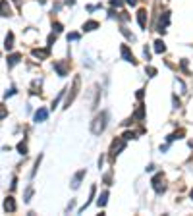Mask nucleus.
Masks as SVG:
<instances>
[{
    "mask_svg": "<svg viewBox=\"0 0 193 216\" xmlns=\"http://www.w3.org/2000/svg\"><path fill=\"white\" fill-rule=\"evenodd\" d=\"M106 122H108V112H100V114L95 116V120L91 122V131L93 135H100L106 129Z\"/></svg>",
    "mask_w": 193,
    "mask_h": 216,
    "instance_id": "1",
    "label": "nucleus"
},
{
    "mask_svg": "<svg viewBox=\"0 0 193 216\" xmlns=\"http://www.w3.org/2000/svg\"><path fill=\"white\" fill-rule=\"evenodd\" d=\"M79 85H81V79H79V75H75V79H74V85H72L70 93H68V97H66L64 108H70V106H72V102L75 100V97H77V93H79Z\"/></svg>",
    "mask_w": 193,
    "mask_h": 216,
    "instance_id": "2",
    "label": "nucleus"
},
{
    "mask_svg": "<svg viewBox=\"0 0 193 216\" xmlns=\"http://www.w3.org/2000/svg\"><path fill=\"white\" fill-rule=\"evenodd\" d=\"M151 185H153V189H155V193L156 195H162V193L166 191V183H164V174L162 172H158L153 179H151Z\"/></svg>",
    "mask_w": 193,
    "mask_h": 216,
    "instance_id": "3",
    "label": "nucleus"
},
{
    "mask_svg": "<svg viewBox=\"0 0 193 216\" xmlns=\"http://www.w3.org/2000/svg\"><path fill=\"white\" fill-rule=\"evenodd\" d=\"M124 147H126V139H114L112 141V145H110V160H114V158L124 151Z\"/></svg>",
    "mask_w": 193,
    "mask_h": 216,
    "instance_id": "4",
    "label": "nucleus"
},
{
    "mask_svg": "<svg viewBox=\"0 0 193 216\" xmlns=\"http://www.w3.org/2000/svg\"><path fill=\"white\" fill-rule=\"evenodd\" d=\"M120 52H122V58L124 60H126V62H130V64H137V60H135V56H133V52L130 50V47H128V44H122V47H120Z\"/></svg>",
    "mask_w": 193,
    "mask_h": 216,
    "instance_id": "5",
    "label": "nucleus"
},
{
    "mask_svg": "<svg viewBox=\"0 0 193 216\" xmlns=\"http://www.w3.org/2000/svg\"><path fill=\"white\" fill-rule=\"evenodd\" d=\"M170 23V12H162L160 14V19H158V33H166V27Z\"/></svg>",
    "mask_w": 193,
    "mask_h": 216,
    "instance_id": "6",
    "label": "nucleus"
},
{
    "mask_svg": "<svg viewBox=\"0 0 193 216\" xmlns=\"http://www.w3.org/2000/svg\"><path fill=\"white\" fill-rule=\"evenodd\" d=\"M35 58H41V60H44V58H48L50 56V47H47V48H33V52H31Z\"/></svg>",
    "mask_w": 193,
    "mask_h": 216,
    "instance_id": "7",
    "label": "nucleus"
},
{
    "mask_svg": "<svg viewBox=\"0 0 193 216\" xmlns=\"http://www.w3.org/2000/svg\"><path fill=\"white\" fill-rule=\"evenodd\" d=\"M85 178V170H79V172L74 176V179H72V187L74 189H77L79 187V183H81V179Z\"/></svg>",
    "mask_w": 193,
    "mask_h": 216,
    "instance_id": "8",
    "label": "nucleus"
},
{
    "mask_svg": "<svg viewBox=\"0 0 193 216\" xmlns=\"http://www.w3.org/2000/svg\"><path fill=\"white\" fill-rule=\"evenodd\" d=\"M137 23H139L141 29L147 27V10H139L137 12Z\"/></svg>",
    "mask_w": 193,
    "mask_h": 216,
    "instance_id": "9",
    "label": "nucleus"
},
{
    "mask_svg": "<svg viewBox=\"0 0 193 216\" xmlns=\"http://www.w3.org/2000/svg\"><path fill=\"white\" fill-rule=\"evenodd\" d=\"M54 70H56V73H58L60 77L68 75V68H66V64H64V62H54Z\"/></svg>",
    "mask_w": 193,
    "mask_h": 216,
    "instance_id": "10",
    "label": "nucleus"
},
{
    "mask_svg": "<svg viewBox=\"0 0 193 216\" xmlns=\"http://www.w3.org/2000/svg\"><path fill=\"white\" fill-rule=\"evenodd\" d=\"M4 210H6V212H14V210H16V201H14V197H6V201H4Z\"/></svg>",
    "mask_w": 193,
    "mask_h": 216,
    "instance_id": "11",
    "label": "nucleus"
},
{
    "mask_svg": "<svg viewBox=\"0 0 193 216\" xmlns=\"http://www.w3.org/2000/svg\"><path fill=\"white\" fill-rule=\"evenodd\" d=\"M47 118H48V110L47 108H39L35 112V122H44Z\"/></svg>",
    "mask_w": 193,
    "mask_h": 216,
    "instance_id": "12",
    "label": "nucleus"
},
{
    "mask_svg": "<svg viewBox=\"0 0 193 216\" xmlns=\"http://www.w3.org/2000/svg\"><path fill=\"white\" fill-rule=\"evenodd\" d=\"M95 193H97V185H91V195H89V201H85V204H83L81 208H79V212H83V210L89 207V204L93 203V199H95Z\"/></svg>",
    "mask_w": 193,
    "mask_h": 216,
    "instance_id": "13",
    "label": "nucleus"
},
{
    "mask_svg": "<svg viewBox=\"0 0 193 216\" xmlns=\"http://www.w3.org/2000/svg\"><path fill=\"white\" fill-rule=\"evenodd\" d=\"M155 52H156V54H162V52H166V44H164V41H162V39L155 41Z\"/></svg>",
    "mask_w": 193,
    "mask_h": 216,
    "instance_id": "14",
    "label": "nucleus"
},
{
    "mask_svg": "<svg viewBox=\"0 0 193 216\" xmlns=\"http://www.w3.org/2000/svg\"><path fill=\"white\" fill-rule=\"evenodd\" d=\"M95 29H99V21H95V19L83 23V31H95Z\"/></svg>",
    "mask_w": 193,
    "mask_h": 216,
    "instance_id": "15",
    "label": "nucleus"
},
{
    "mask_svg": "<svg viewBox=\"0 0 193 216\" xmlns=\"http://www.w3.org/2000/svg\"><path fill=\"white\" fill-rule=\"evenodd\" d=\"M19 60H21V54H18V52H16V54H10V56H8V68L16 66Z\"/></svg>",
    "mask_w": 193,
    "mask_h": 216,
    "instance_id": "16",
    "label": "nucleus"
},
{
    "mask_svg": "<svg viewBox=\"0 0 193 216\" xmlns=\"http://www.w3.org/2000/svg\"><path fill=\"white\" fill-rule=\"evenodd\" d=\"M12 47H14V33H8L6 39H4V48H6V50H10Z\"/></svg>",
    "mask_w": 193,
    "mask_h": 216,
    "instance_id": "17",
    "label": "nucleus"
},
{
    "mask_svg": "<svg viewBox=\"0 0 193 216\" xmlns=\"http://www.w3.org/2000/svg\"><path fill=\"white\" fill-rule=\"evenodd\" d=\"M181 137H184V129H178V131H174L172 135H168V137H166V141H168V143H172V141L181 139Z\"/></svg>",
    "mask_w": 193,
    "mask_h": 216,
    "instance_id": "18",
    "label": "nucleus"
},
{
    "mask_svg": "<svg viewBox=\"0 0 193 216\" xmlns=\"http://www.w3.org/2000/svg\"><path fill=\"white\" fill-rule=\"evenodd\" d=\"M133 118H135V120H143V118H145V106H143V104L137 106V110H135Z\"/></svg>",
    "mask_w": 193,
    "mask_h": 216,
    "instance_id": "19",
    "label": "nucleus"
},
{
    "mask_svg": "<svg viewBox=\"0 0 193 216\" xmlns=\"http://www.w3.org/2000/svg\"><path fill=\"white\" fill-rule=\"evenodd\" d=\"M106 201H108V191H104V193H103V195H100V197H99V201H97V204H99V207H104V204H106Z\"/></svg>",
    "mask_w": 193,
    "mask_h": 216,
    "instance_id": "20",
    "label": "nucleus"
},
{
    "mask_svg": "<svg viewBox=\"0 0 193 216\" xmlns=\"http://www.w3.org/2000/svg\"><path fill=\"white\" fill-rule=\"evenodd\" d=\"M18 151H19V154H27V145H25V141H19V143H18Z\"/></svg>",
    "mask_w": 193,
    "mask_h": 216,
    "instance_id": "21",
    "label": "nucleus"
},
{
    "mask_svg": "<svg viewBox=\"0 0 193 216\" xmlns=\"http://www.w3.org/2000/svg\"><path fill=\"white\" fill-rule=\"evenodd\" d=\"M64 95H66V89H62L60 93H58V97H56V98L52 100V108H56V106H58V102H60V98H62Z\"/></svg>",
    "mask_w": 193,
    "mask_h": 216,
    "instance_id": "22",
    "label": "nucleus"
},
{
    "mask_svg": "<svg viewBox=\"0 0 193 216\" xmlns=\"http://www.w3.org/2000/svg\"><path fill=\"white\" fill-rule=\"evenodd\" d=\"M2 16H4V18L12 16V12H10V8H8V4H6V0H2Z\"/></svg>",
    "mask_w": 193,
    "mask_h": 216,
    "instance_id": "23",
    "label": "nucleus"
},
{
    "mask_svg": "<svg viewBox=\"0 0 193 216\" xmlns=\"http://www.w3.org/2000/svg\"><path fill=\"white\" fill-rule=\"evenodd\" d=\"M145 72H147V75H149V77H155V75H156V68L147 66V68H145Z\"/></svg>",
    "mask_w": 193,
    "mask_h": 216,
    "instance_id": "24",
    "label": "nucleus"
},
{
    "mask_svg": "<svg viewBox=\"0 0 193 216\" xmlns=\"http://www.w3.org/2000/svg\"><path fill=\"white\" fill-rule=\"evenodd\" d=\"M122 137L126 139V141H130V139H135V137H137V135H135V131H126V133L122 135Z\"/></svg>",
    "mask_w": 193,
    "mask_h": 216,
    "instance_id": "25",
    "label": "nucleus"
},
{
    "mask_svg": "<svg viewBox=\"0 0 193 216\" xmlns=\"http://www.w3.org/2000/svg\"><path fill=\"white\" fill-rule=\"evenodd\" d=\"M31 197H33V187H29V189L25 191V197H23V201H25V203H29V201H31Z\"/></svg>",
    "mask_w": 193,
    "mask_h": 216,
    "instance_id": "26",
    "label": "nucleus"
},
{
    "mask_svg": "<svg viewBox=\"0 0 193 216\" xmlns=\"http://www.w3.org/2000/svg\"><path fill=\"white\" fill-rule=\"evenodd\" d=\"M124 2H126V0H110V6H112V8H120Z\"/></svg>",
    "mask_w": 193,
    "mask_h": 216,
    "instance_id": "27",
    "label": "nucleus"
},
{
    "mask_svg": "<svg viewBox=\"0 0 193 216\" xmlns=\"http://www.w3.org/2000/svg\"><path fill=\"white\" fill-rule=\"evenodd\" d=\"M122 35H124V37H126V39H130V41H135V37L131 35V33H130L128 29H122Z\"/></svg>",
    "mask_w": 193,
    "mask_h": 216,
    "instance_id": "28",
    "label": "nucleus"
},
{
    "mask_svg": "<svg viewBox=\"0 0 193 216\" xmlns=\"http://www.w3.org/2000/svg\"><path fill=\"white\" fill-rule=\"evenodd\" d=\"M52 29H54V33H62V23H58V21H56V23H52Z\"/></svg>",
    "mask_w": 193,
    "mask_h": 216,
    "instance_id": "29",
    "label": "nucleus"
},
{
    "mask_svg": "<svg viewBox=\"0 0 193 216\" xmlns=\"http://www.w3.org/2000/svg\"><path fill=\"white\" fill-rule=\"evenodd\" d=\"M104 183H106V185H112V172L104 174Z\"/></svg>",
    "mask_w": 193,
    "mask_h": 216,
    "instance_id": "30",
    "label": "nucleus"
},
{
    "mask_svg": "<svg viewBox=\"0 0 193 216\" xmlns=\"http://www.w3.org/2000/svg\"><path fill=\"white\" fill-rule=\"evenodd\" d=\"M79 33H70V35H68V41H79Z\"/></svg>",
    "mask_w": 193,
    "mask_h": 216,
    "instance_id": "31",
    "label": "nucleus"
},
{
    "mask_svg": "<svg viewBox=\"0 0 193 216\" xmlns=\"http://www.w3.org/2000/svg\"><path fill=\"white\" fill-rule=\"evenodd\" d=\"M143 56H145V60H151V52H149V48H143Z\"/></svg>",
    "mask_w": 193,
    "mask_h": 216,
    "instance_id": "32",
    "label": "nucleus"
},
{
    "mask_svg": "<svg viewBox=\"0 0 193 216\" xmlns=\"http://www.w3.org/2000/svg\"><path fill=\"white\" fill-rule=\"evenodd\" d=\"M172 102H174V108H180V106H181V104H180V98H178L176 95L172 97Z\"/></svg>",
    "mask_w": 193,
    "mask_h": 216,
    "instance_id": "33",
    "label": "nucleus"
},
{
    "mask_svg": "<svg viewBox=\"0 0 193 216\" xmlns=\"http://www.w3.org/2000/svg\"><path fill=\"white\" fill-rule=\"evenodd\" d=\"M135 97H137L139 100H143V97H145V91H143V89H139L137 93H135Z\"/></svg>",
    "mask_w": 193,
    "mask_h": 216,
    "instance_id": "34",
    "label": "nucleus"
},
{
    "mask_svg": "<svg viewBox=\"0 0 193 216\" xmlns=\"http://www.w3.org/2000/svg\"><path fill=\"white\" fill-rule=\"evenodd\" d=\"M56 41V35H54V33H52V35H48V47H52V43Z\"/></svg>",
    "mask_w": 193,
    "mask_h": 216,
    "instance_id": "35",
    "label": "nucleus"
},
{
    "mask_svg": "<svg viewBox=\"0 0 193 216\" xmlns=\"http://www.w3.org/2000/svg\"><path fill=\"white\" fill-rule=\"evenodd\" d=\"M14 95H16V89H10V91H8V93H6V95H4V97H6V98H8V97H14Z\"/></svg>",
    "mask_w": 193,
    "mask_h": 216,
    "instance_id": "36",
    "label": "nucleus"
},
{
    "mask_svg": "<svg viewBox=\"0 0 193 216\" xmlns=\"http://www.w3.org/2000/svg\"><path fill=\"white\" fill-rule=\"evenodd\" d=\"M126 4H130V6H135V4H137V0H126Z\"/></svg>",
    "mask_w": 193,
    "mask_h": 216,
    "instance_id": "37",
    "label": "nucleus"
},
{
    "mask_svg": "<svg viewBox=\"0 0 193 216\" xmlns=\"http://www.w3.org/2000/svg\"><path fill=\"white\" fill-rule=\"evenodd\" d=\"M64 2H66L68 6H74V4H75V0H64Z\"/></svg>",
    "mask_w": 193,
    "mask_h": 216,
    "instance_id": "38",
    "label": "nucleus"
},
{
    "mask_svg": "<svg viewBox=\"0 0 193 216\" xmlns=\"http://www.w3.org/2000/svg\"><path fill=\"white\" fill-rule=\"evenodd\" d=\"M16 187H18V179L14 178V179H12V189H16Z\"/></svg>",
    "mask_w": 193,
    "mask_h": 216,
    "instance_id": "39",
    "label": "nucleus"
},
{
    "mask_svg": "<svg viewBox=\"0 0 193 216\" xmlns=\"http://www.w3.org/2000/svg\"><path fill=\"white\" fill-rule=\"evenodd\" d=\"M191 199H193V189H191Z\"/></svg>",
    "mask_w": 193,
    "mask_h": 216,
    "instance_id": "40",
    "label": "nucleus"
}]
</instances>
